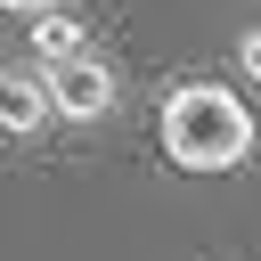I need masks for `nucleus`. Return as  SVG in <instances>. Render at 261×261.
Listing matches in <instances>:
<instances>
[{"mask_svg":"<svg viewBox=\"0 0 261 261\" xmlns=\"http://www.w3.org/2000/svg\"><path fill=\"white\" fill-rule=\"evenodd\" d=\"M0 122H8V139H33V130L57 122V90H49V65H41V57H33V65H8V82H0Z\"/></svg>","mask_w":261,"mask_h":261,"instance_id":"3","label":"nucleus"},{"mask_svg":"<svg viewBox=\"0 0 261 261\" xmlns=\"http://www.w3.org/2000/svg\"><path fill=\"white\" fill-rule=\"evenodd\" d=\"M49 90H57V122H106L114 106H122V82H114V65L106 57H57L49 65Z\"/></svg>","mask_w":261,"mask_h":261,"instance_id":"2","label":"nucleus"},{"mask_svg":"<svg viewBox=\"0 0 261 261\" xmlns=\"http://www.w3.org/2000/svg\"><path fill=\"white\" fill-rule=\"evenodd\" d=\"M8 16H41V8H57V0H0Z\"/></svg>","mask_w":261,"mask_h":261,"instance_id":"6","label":"nucleus"},{"mask_svg":"<svg viewBox=\"0 0 261 261\" xmlns=\"http://www.w3.org/2000/svg\"><path fill=\"white\" fill-rule=\"evenodd\" d=\"M24 41H33V57H41V65H57V57H82V49H90V24L57 0V8L24 16Z\"/></svg>","mask_w":261,"mask_h":261,"instance_id":"4","label":"nucleus"},{"mask_svg":"<svg viewBox=\"0 0 261 261\" xmlns=\"http://www.w3.org/2000/svg\"><path fill=\"white\" fill-rule=\"evenodd\" d=\"M155 130H163V155L179 171H237L253 155V106L228 82H171Z\"/></svg>","mask_w":261,"mask_h":261,"instance_id":"1","label":"nucleus"},{"mask_svg":"<svg viewBox=\"0 0 261 261\" xmlns=\"http://www.w3.org/2000/svg\"><path fill=\"white\" fill-rule=\"evenodd\" d=\"M237 73L261 90V24H245V33H237Z\"/></svg>","mask_w":261,"mask_h":261,"instance_id":"5","label":"nucleus"}]
</instances>
